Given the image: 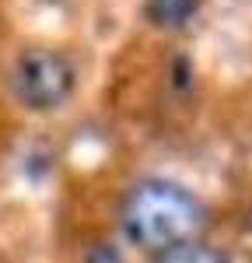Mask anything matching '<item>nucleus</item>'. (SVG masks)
Wrapping results in <instances>:
<instances>
[{
  "mask_svg": "<svg viewBox=\"0 0 252 263\" xmlns=\"http://www.w3.org/2000/svg\"><path fill=\"white\" fill-rule=\"evenodd\" d=\"M196 11V0H147V14L161 28H182Z\"/></svg>",
  "mask_w": 252,
  "mask_h": 263,
  "instance_id": "7ed1b4c3",
  "label": "nucleus"
},
{
  "mask_svg": "<svg viewBox=\"0 0 252 263\" xmlns=\"http://www.w3.org/2000/svg\"><path fill=\"white\" fill-rule=\"evenodd\" d=\"M77 84V67L74 60L53 49V46H28L14 57L11 67V91L14 99L32 109V112H49V109H60L63 102L70 99Z\"/></svg>",
  "mask_w": 252,
  "mask_h": 263,
  "instance_id": "f03ea898",
  "label": "nucleus"
},
{
  "mask_svg": "<svg viewBox=\"0 0 252 263\" xmlns=\"http://www.w3.org/2000/svg\"><path fill=\"white\" fill-rule=\"evenodd\" d=\"M119 221L130 242L151 253H165L193 242V235L203 228V203L168 179H144L126 193Z\"/></svg>",
  "mask_w": 252,
  "mask_h": 263,
  "instance_id": "f257e3e1",
  "label": "nucleus"
},
{
  "mask_svg": "<svg viewBox=\"0 0 252 263\" xmlns=\"http://www.w3.org/2000/svg\"><path fill=\"white\" fill-rule=\"evenodd\" d=\"M154 263H228V256L214 246H203V242H182L175 249H165L158 253Z\"/></svg>",
  "mask_w": 252,
  "mask_h": 263,
  "instance_id": "20e7f679",
  "label": "nucleus"
}]
</instances>
